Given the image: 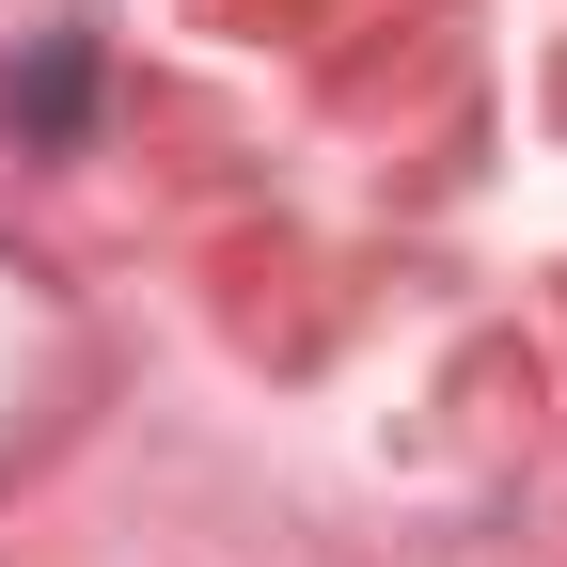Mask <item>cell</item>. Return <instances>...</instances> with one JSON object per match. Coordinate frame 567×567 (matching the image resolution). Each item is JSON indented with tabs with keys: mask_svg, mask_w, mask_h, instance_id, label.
I'll return each mask as SVG.
<instances>
[{
	"mask_svg": "<svg viewBox=\"0 0 567 567\" xmlns=\"http://www.w3.org/2000/svg\"><path fill=\"white\" fill-rule=\"evenodd\" d=\"M80 80H95V48L63 32V48L32 63V80H17V126H32V142H63V126H80Z\"/></svg>",
	"mask_w": 567,
	"mask_h": 567,
	"instance_id": "obj_1",
	"label": "cell"
}]
</instances>
